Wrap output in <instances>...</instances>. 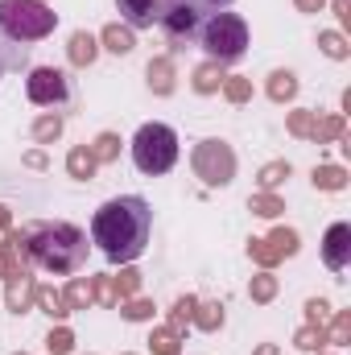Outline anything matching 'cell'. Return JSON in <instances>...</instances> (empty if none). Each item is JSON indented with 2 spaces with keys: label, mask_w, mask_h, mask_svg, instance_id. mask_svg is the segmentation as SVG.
I'll return each instance as SVG.
<instances>
[{
  "label": "cell",
  "mask_w": 351,
  "mask_h": 355,
  "mask_svg": "<svg viewBox=\"0 0 351 355\" xmlns=\"http://www.w3.org/2000/svg\"><path fill=\"white\" fill-rule=\"evenodd\" d=\"M252 207H257V211H261V215H277V211H281V207H277V202H273V198H257V202H252Z\"/></svg>",
  "instance_id": "cell-21"
},
{
  "label": "cell",
  "mask_w": 351,
  "mask_h": 355,
  "mask_svg": "<svg viewBox=\"0 0 351 355\" xmlns=\"http://www.w3.org/2000/svg\"><path fill=\"white\" fill-rule=\"evenodd\" d=\"M153 75H157V91H170V79H166L170 67H166V62H153V67H149V79H153Z\"/></svg>",
  "instance_id": "cell-17"
},
{
  "label": "cell",
  "mask_w": 351,
  "mask_h": 355,
  "mask_svg": "<svg viewBox=\"0 0 351 355\" xmlns=\"http://www.w3.org/2000/svg\"><path fill=\"white\" fill-rule=\"evenodd\" d=\"M323 46H327V54H331V58H343V46H339V37H335V33H327V37H323Z\"/></svg>",
  "instance_id": "cell-20"
},
{
  "label": "cell",
  "mask_w": 351,
  "mask_h": 355,
  "mask_svg": "<svg viewBox=\"0 0 351 355\" xmlns=\"http://www.w3.org/2000/svg\"><path fill=\"white\" fill-rule=\"evenodd\" d=\"M91 166H95V162H91V153H83V149H75V153H71V174H75V178H87Z\"/></svg>",
  "instance_id": "cell-15"
},
{
  "label": "cell",
  "mask_w": 351,
  "mask_h": 355,
  "mask_svg": "<svg viewBox=\"0 0 351 355\" xmlns=\"http://www.w3.org/2000/svg\"><path fill=\"white\" fill-rule=\"evenodd\" d=\"M58 25V12L42 0H0V37L12 46H29L50 37Z\"/></svg>",
  "instance_id": "cell-3"
},
{
  "label": "cell",
  "mask_w": 351,
  "mask_h": 355,
  "mask_svg": "<svg viewBox=\"0 0 351 355\" xmlns=\"http://www.w3.org/2000/svg\"><path fill=\"white\" fill-rule=\"evenodd\" d=\"M91 58H95V37L91 33H75L71 37V62L75 67H87Z\"/></svg>",
  "instance_id": "cell-11"
},
{
  "label": "cell",
  "mask_w": 351,
  "mask_h": 355,
  "mask_svg": "<svg viewBox=\"0 0 351 355\" xmlns=\"http://www.w3.org/2000/svg\"><path fill=\"white\" fill-rule=\"evenodd\" d=\"M232 4H236V0H166V12H162L157 29H162L174 46H194L203 21H207L211 12L232 8Z\"/></svg>",
  "instance_id": "cell-6"
},
{
  "label": "cell",
  "mask_w": 351,
  "mask_h": 355,
  "mask_svg": "<svg viewBox=\"0 0 351 355\" xmlns=\"http://www.w3.org/2000/svg\"><path fill=\"white\" fill-rule=\"evenodd\" d=\"M21 244L29 252L33 265H42L46 272H79L87 261V236L75 223H33L21 232Z\"/></svg>",
  "instance_id": "cell-2"
},
{
  "label": "cell",
  "mask_w": 351,
  "mask_h": 355,
  "mask_svg": "<svg viewBox=\"0 0 351 355\" xmlns=\"http://www.w3.org/2000/svg\"><path fill=\"white\" fill-rule=\"evenodd\" d=\"M252 293H257V297H268V293H273V281H268V277H261V281H257V289H252Z\"/></svg>",
  "instance_id": "cell-23"
},
{
  "label": "cell",
  "mask_w": 351,
  "mask_h": 355,
  "mask_svg": "<svg viewBox=\"0 0 351 355\" xmlns=\"http://www.w3.org/2000/svg\"><path fill=\"white\" fill-rule=\"evenodd\" d=\"M58 128H62L58 116H54V120H42V124H37V137H42V141H46V137H58Z\"/></svg>",
  "instance_id": "cell-18"
},
{
  "label": "cell",
  "mask_w": 351,
  "mask_h": 355,
  "mask_svg": "<svg viewBox=\"0 0 351 355\" xmlns=\"http://www.w3.org/2000/svg\"><path fill=\"white\" fill-rule=\"evenodd\" d=\"M314 182L327 186V190H339V186H343V174H339V170H323V174H314Z\"/></svg>",
  "instance_id": "cell-16"
},
{
  "label": "cell",
  "mask_w": 351,
  "mask_h": 355,
  "mask_svg": "<svg viewBox=\"0 0 351 355\" xmlns=\"http://www.w3.org/2000/svg\"><path fill=\"white\" fill-rule=\"evenodd\" d=\"M50 352H71V335H67V331L50 335Z\"/></svg>",
  "instance_id": "cell-19"
},
{
  "label": "cell",
  "mask_w": 351,
  "mask_h": 355,
  "mask_svg": "<svg viewBox=\"0 0 351 355\" xmlns=\"http://www.w3.org/2000/svg\"><path fill=\"white\" fill-rule=\"evenodd\" d=\"M261 355H273V347H264V352H261Z\"/></svg>",
  "instance_id": "cell-25"
},
{
  "label": "cell",
  "mask_w": 351,
  "mask_h": 355,
  "mask_svg": "<svg viewBox=\"0 0 351 355\" xmlns=\"http://www.w3.org/2000/svg\"><path fill=\"white\" fill-rule=\"evenodd\" d=\"M25 95H29V103H37V107L67 103V99H71V79H67L62 71H54V67H33L29 79H25Z\"/></svg>",
  "instance_id": "cell-7"
},
{
  "label": "cell",
  "mask_w": 351,
  "mask_h": 355,
  "mask_svg": "<svg viewBox=\"0 0 351 355\" xmlns=\"http://www.w3.org/2000/svg\"><path fill=\"white\" fill-rule=\"evenodd\" d=\"M149 236H153V207L141 194L108 198L91 215V240L112 265H132L149 248Z\"/></svg>",
  "instance_id": "cell-1"
},
{
  "label": "cell",
  "mask_w": 351,
  "mask_h": 355,
  "mask_svg": "<svg viewBox=\"0 0 351 355\" xmlns=\"http://www.w3.org/2000/svg\"><path fill=\"white\" fill-rule=\"evenodd\" d=\"M194 170H198L203 182H211V186H228L232 182V170H236V157H232V149L223 141H203L198 153H194Z\"/></svg>",
  "instance_id": "cell-8"
},
{
  "label": "cell",
  "mask_w": 351,
  "mask_h": 355,
  "mask_svg": "<svg viewBox=\"0 0 351 355\" xmlns=\"http://www.w3.org/2000/svg\"><path fill=\"white\" fill-rule=\"evenodd\" d=\"M298 91V83H293V75H273V99H285V95H293Z\"/></svg>",
  "instance_id": "cell-14"
},
{
  "label": "cell",
  "mask_w": 351,
  "mask_h": 355,
  "mask_svg": "<svg viewBox=\"0 0 351 355\" xmlns=\"http://www.w3.org/2000/svg\"><path fill=\"white\" fill-rule=\"evenodd\" d=\"M103 37H108V50H112V54H128V50H132V33H128V29H108Z\"/></svg>",
  "instance_id": "cell-13"
},
{
  "label": "cell",
  "mask_w": 351,
  "mask_h": 355,
  "mask_svg": "<svg viewBox=\"0 0 351 355\" xmlns=\"http://www.w3.org/2000/svg\"><path fill=\"white\" fill-rule=\"evenodd\" d=\"M21 62H25V46H12V42L0 37V75L12 71V67H21Z\"/></svg>",
  "instance_id": "cell-12"
},
{
  "label": "cell",
  "mask_w": 351,
  "mask_h": 355,
  "mask_svg": "<svg viewBox=\"0 0 351 355\" xmlns=\"http://www.w3.org/2000/svg\"><path fill=\"white\" fill-rule=\"evenodd\" d=\"M281 174H289V166H273V170H264V186H273Z\"/></svg>",
  "instance_id": "cell-22"
},
{
  "label": "cell",
  "mask_w": 351,
  "mask_h": 355,
  "mask_svg": "<svg viewBox=\"0 0 351 355\" xmlns=\"http://www.w3.org/2000/svg\"><path fill=\"white\" fill-rule=\"evenodd\" d=\"M132 162H137V170L149 178L157 174H170L178 162V132L170 124H141L137 128V137H132Z\"/></svg>",
  "instance_id": "cell-5"
},
{
  "label": "cell",
  "mask_w": 351,
  "mask_h": 355,
  "mask_svg": "<svg viewBox=\"0 0 351 355\" xmlns=\"http://www.w3.org/2000/svg\"><path fill=\"white\" fill-rule=\"evenodd\" d=\"M112 145H116V141H112V137H103V141H99V157H112Z\"/></svg>",
  "instance_id": "cell-24"
},
{
  "label": "cell",
  "mask_w": 351,
  "mask_h": 355,
  "mask_svg": "<svg viewBox=\"0 0 351 355\" xmlns=\"http://www.w3.org/2000/svg\"><path fill=\"white\" fill-rule=\"evenodd\" d=\"M116 8L128 29H153L166 12V0H116Z\"/></svg>",
  "instance_id": "cell-9"
},
{
  "label": "cell",
  "mask_w": 351,
  "mask_h": 355,
  "mask_svg": "<svg viewBox=\"0 0 351 355\" xmlns=\"http://www.w3.org/2000/svg\"><path fill=\"white\" fill-rule=\"evenodd\" d=\"M323 261L327 268H348L351 265V227L348 223H335L323 240Z\"/></svg>",
  "instance_id": "cell-10"
},
{
  "label": "cell",
  "mask_w": 351,
  "mask_h": 355,
  "mask_svg": "<svg viewBox=\"0 0 351 355\" xmlns=\"http://www.w3.org/2000/svg\"><path fill=\"white\" fill-rule=\"evenodd\" d=\"M203 50H207V58L211 62H236V58H244V50H248V25H244V17L240 12H211L207 21H203V29H198V37H194Z\"/></svg>",
  "instance_id": "cell-4"
}]
</instances>
